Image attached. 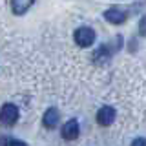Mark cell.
Returning a JSON list of instances; mask_svg holds the SVG:
<instances>
[{
    "mask_svg": "<svg viewBox=\"0 0 146 146\" xmlns=\"http://www.w3.org/2000/svg\"><path fill=\"white\" fill-rule=\"evenodd\" d=\"M73 38H75V44L77 46H80V48H90V46H93L97 35H95V31L91 29V27L82 26V27H77V29H75Z\"/></svg>",
    "mask_w": 146,
    "mask_h": 146,
    "instance_id": "cell-1",
    "label": "cell"
},
{
    "mask_svg": "<svg viewBox=\"0 0 146 146\" xmlns=\"http://www.w3.org/2000/svg\"><path fill=\"white\" fill-rule=\"evenodd\" d=\"M18 108L11 102H6L0 108V124L2 126H15L18 121Z\"/></svg>",
    "mask_w": 146,
    "mask_h": 146,
    "instance_id": "cell-2",
    "label": "cell"
},
{
    "mask_svg": "<svg viewBox=\"0 0 146 146\" xmlns=\"http://www.w3.org/2000/svg\"><path fill=\"white\" fill-rule=\"evenodd\" d=\"M60 135L64 141H75L80 135V126L77 119H70L68 122H64V126L60 128Z\"/></svg>",
    "mask_w": 146,
    "mask_h": 146,
    "instance_id": "cell-3",
    "label": "cell"
},
{
    "mask_svg": "<svg viewBox=\"0 0 146 146\" xmlns=\"http://www.w3.org/2000/svg\"><path fill=\"white\" fill-rule=\"evenodd\" d=\"M104 18H106L110 24L119 26V24H124V22H126L128 15L122 11V9H119V7H110V9L104 11Z\"/></svg>",
    "mask_w": 146,
    "mask_h": 146,
    "instance_id": "cell-4",
    "label": "cell"
},
{
    "mask_svg": "<svg viewBox=\"0 0 146 146\" xmlns=\"http://www.w3.org/2000/svg\"><path fill=\"white\" fill-rule=\"evenodd\" d=\"M97 122L100 126H110L113 121H115V108H111V106H102L97 111Z\"/></svg>",
    "mask_w": 146,
    "mask_h": 146,
    "instance_id": "cell-5",
    "label": "cell"
},
{
    "mask_svg": "<svg viewBox=\"0 0 146 146\" xmlns=\"http://www.w3.org/2000/svg\"><path fill=\"white\" fill-rule=\"evenodd\" d=\"M111 53H113V49L110 48V46L106 44H102V46H99L97 48V51L93 53V62L95 64H108L110 62V58H111Z\"/></svg>",
    "mask_w": 146,
    "mask_h": 146,
    "instance_id": "cell-6",
    "label": "cell"
},
{
    "mask_svg": "<svg viewBox=\"0 0 146 146\" xmlns=\"http://www.w3.org/2000/svg\"><path fill=\"white\" fill-rule=\"evenodd\" d=\"M42 124L46 128H55L58 124V110L57 108H48L42 117Z\"/></svg>",
    "mask_w": 146,
    "mask_h": 146,
    "instance_id": "cell-7",
    "label": "cell"
},
{
    "mask_svg": "<svg viewBox=\"0 0 146 146\" xmlns=\"http://www.w3.org/2000/svg\"><path fill=\"white\" fill-rule=\"evenodd\" d=\"M33 4L35 0H11V9L15 15H24Z\"/></svg>",
    "mask_w": 146,
    "mask_h": 146,
    "instance_id": "cell-8",
    "label": "cell"
},
{
    "mask_svg": "<svg viewBox=\"0 0 146 146\" xmlns=\"http://www.w3.org/2000/svg\"><path fill=\"white\" fill-rule=\"evenodd\" d=\"M139 33H141V36H146V15L139 22Z\"/></svg>",
    "mask_w": 146,
    "mask_h": 146,
    "instance_id": "cell-9",
    "label": "cell"
},
{
    "mask_svg": "<svg viewBox=\"0 0 146 146\" xmlns=\"http://www.w3.org/2000/svg\"><path fill=\"white\" fill-rule=\"evenodd\" d=\"M6 146H26V143H22V141H18V139H7Z\"/></svg>",
    "mask_w": 146,
    "mask_h": 146,
    "instance_id": "cell-10",
    "label": "cell"
},
{
    "mask_svg": "<svg viewBox=\"0 0 146 146\" xmlns=\"http://www.w3.org/2000/svg\"><path fill=\"white\" fill-rule=\"evenodd\" d=\"M131 146H146V139L144 137H139V139H135L133 143H131Z\"/></svg>",
    "mask_w": 146,
    "mask_h": 146,
    "instance_id": "cell-11",
    "label": "cell"
},
{
    "mask_svg": "<svg viewBox=\"0 0 146 146\" xmlns=\"http://www.w3.org/2000/svg\"><path fill=\"white\" fill-rule=\"evenodd\" d=\"M6 143H7V139H4V137H0V146H6Z\"/></svg>",
    "mask_w": 146,
    "mask_h": 146,
    "instance_id": "cell-12",
    "label": "cell"
}]
</instances>
